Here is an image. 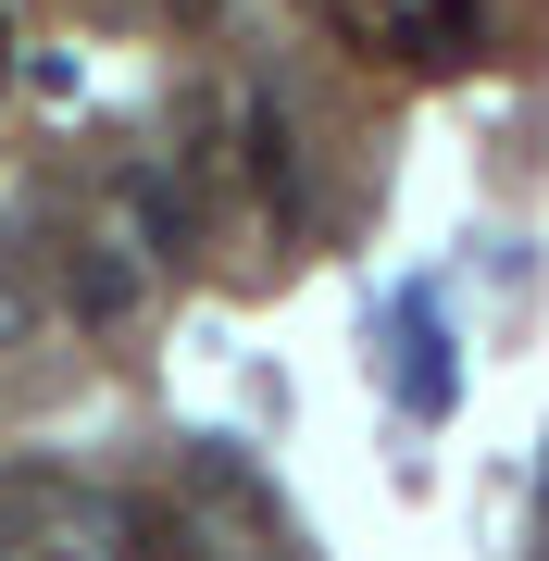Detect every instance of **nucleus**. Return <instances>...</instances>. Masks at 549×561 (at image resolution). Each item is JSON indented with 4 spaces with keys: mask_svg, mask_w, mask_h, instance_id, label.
<instances>
[{
    "mask_svg": "<svg viewBox=\"0 0 549 561\" xmlns=\"http://www.w3.org/2000/svg\"><path fill=\"white\" fill-rule=\"evenodd\" d=\"M238 138H250V187H263L275 213H300V138H287V113H275V101H250V113H238Z\"/></svg>",
    "mask_w": 549,
    "mask_h": 561,
    "instance_id": "f257e3e1",
    "label": "nucleus"
},
{
    "mask_svg": "<svg viewBox=\"0 0 549 561\" xmlns=\"http://www.w3.org/2000/svg\"><path fill=\"white\" fill-rule=\"evenodd\" d=\"M400 400H412V412H449V337L425 324V300L400 312Z\"/></svg>",
    "mask_w": 549,
    "mask_h": 561,
    "instance_id": "f03ea898",
    "label": "nucleus"
},
{
    "mask_svg": "<svg viewBox=\"0 0 549 561\" xmlns=\"http://www.w3.org/2000/svg\"><path fill=\"white\" fill-rule=\"evenodd\" d=\"M62 300H76L88 324H113L125 300H138V275H125V262H113V250H76V262H62Z\"/></svg>",
    "mask_w": 549,
    "mask_h": 561,
    "instance_id": "7ed1b4c3",
    "label": "nucleus"
},
{
    "mask_svg": "<svg viewBox=\"0 0 549 561\" xmlns=\"http://www.w3.org/2000/svg\"><path fill=\"white\" fill-rule=\"evenodd\" d=\"M125 561H201L187 512H163V500H125Z\"/></svg>",
    "mask_w": 549,
    "mask_h": 561,
    "instance_id": "20e7f679",
    "label": "nucleus"
},
{
    "mask_svg": "<svg viewBox=\"0 0 549 561\" xmlns=\"http://www.w3.org/2000/svg\"><path fill=\"white\" fill-rule=\"evenodd\" d=\"M163 13H175V25H213V13H225V0H163Z\"/></svg>",
    "mask_w": 549,
    "mask_h": 561,
    "instance_id": "39448f33",
    "label": "nucleus"
},
{
    "mask_svg": "<svg viewBox=\"0 0 549 561\" xmlns=\"http://www.w3.org/2000/svg\"><path fill=\"white\" fill-rule=\"evenodd\" d=\"M0 88H13V25H0Z\"/></svg>",
    "mask_w": 549,
    "mask_h": 561,
    "instance_id": "423d86ee",
    "label": "nucleus"
},
{
    "mask_svg": "<svg viewBox=\"0 0 549 561\" xmlns=\"http://www.w3.org/2000/svg\"><path fill=\"white\" fill-rule=\"evenodd\" d=\"M0 561H25V549H0Z\"/></svg>",
    "mask_w": 549,
    "mask_h": 561,
    "instance_id": "0eeeda50",
    "label": "nucleus"
}]
</instances>
